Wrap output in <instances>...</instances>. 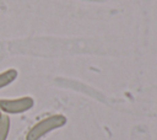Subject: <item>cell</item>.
I'll use <instances>...</instances> for the list:
<instances>
[{
  "mask_svg": "<svg viewBox=\"0 0 157 140\" xmlns=\"http://www.w3.org/2000/svg\"><path fill=\"white\" fill-rule=\"evenodd\" d=\"M34 106V99L31 96H23L18 98H1L0 99V111L2 114H21Z\"/></svg>",
  "mask_w": 157,
  "mask_h": 140,
  "instance_id": "obj_2",
  "label": "cell"
},
{
  "mask_svg": "<svg viewBox=\"0 0 157 140\" xmlns=\"http://www.w3.org/2000/svg\"><path fill=\"white\" fill-rule=\"evenodd\" d=\"M1 114H2V113H1V111H0V117H1Z\"/></svg>",
  "mask_w": 157,
  "mask_h": 140,
  "instance_id": "obj_5",
  "label": "cell"
},
{
  "mask_svg": "<svg viewBox=\"0 0 157 140\" xmlns=\"http://www.w3.org/2000/svg\"><path fill=\"white\" fill-rule=\"evenodd\" d=\"M17 70L16 69H7L2 72H0V90L11 85L17 79Z\"/></svg>",
  "mask_w": 157,
  "mask_h": 140,
  "instance_id": "obj_3",
  "label": "cell"
},
{
  "mask_svg": "<svg viewBox=\"0 0 157 140\" xmlns=\"http://www.w3.org/2000/svg\"><path fill=\"white\" fill-rule=\"evenodd\" d=\"M11 120L7 114H1L0 117V140H7L10 133Z\"/></svg>",
  "mask_w": 157,
  "mask_h": 140,
  "instance_id": "obj_4",
  "label": "cell"
},
{
  "mask_svg": "<svg viewBox=\"0 0 157 140\" xmlns=\"http://www.w3.org/2000/svg\"><path fill=\"white\" fill-rule=\"evenodd\" d=\"M67 119L63 114H53L49 115L39 122H37L34 125L29 128V130L26 134V140H39L43 136H45L48 133L59 129L66 124Z\"/></svg>",
  "mask_w": 157,
  "mask_h": 140,
  "instance_id": "obj_1",
  "label": "cell"
}]
</instances>
